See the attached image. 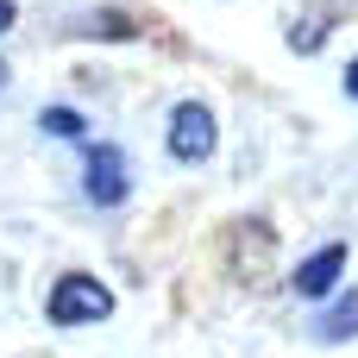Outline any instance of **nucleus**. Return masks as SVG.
Masks as SVG:
<instances>
[{
	"instance_id": "nucleus-4",
	"label": "nucleus",
	"mask_w": 358,
	"mask_h": 358,
	"mask_svg": "<svg viewBox=\"0 0 358 358\" xmlns=\"http://www.w3.org/2000/svg\"><path fill=\"white\" fill-rule=\"evenodd\" d=\"M340 277H346V239H334V245L308 252V258L289 271V289H296L302 302H327V296L340 289Z\"/></svg>"
},
{
	"instance_id": "nucleus-1",
	"label": "nucleus",
	"mask_w": 358,
	"mask_h": 358,
	"mask_svg": "<svg viewBox=\"0 0 358 358\" xmlns=\"http://www.w3.org/2000/svg\"><path fill=\"white\" fill-rule=\"evenodd\" d=\"M44 315H50V327H94L113 315V289L88 271H63L44 296Z\"/></svg>"
},
{
	"instance_id": "nucleus-3",
	"label": "nucleus",
	"mask_w": 358,
	"mask_h": 358,
	"mask_svg": "<svg viewBox=\"0 0 358 358\" xmlns=\"http://www.w3.org/2000/svg\"><path fill=\"white\" fill-rule=\"evenodd\" d=\"M82 195L94 208H120L132 195V170H126V151L120 145H88L82 151Z\"/></svg>"
},
{
	"instance_id": "nucleus-2",
	"label": "nucleus",
	"mask_w": 358,
	"mask_h": 358,
	"mask_svg": "<svg viewBox=\"0 0 358 358\" xmlns=\"http://www.w3.org/2000/svg\"><path fill=\"white\" fill-rule=\"evenodd\" d=\"M214 145H220V120H214V107H208V101H182V107L170 113L164 151H170L176 164H208Z\"/></svg>"
},
{
	"instance_id": "nucleus-7",
	"label": "nucleus",
	"mask_w": 358,
	"mask_h": 358,
	"mask_svg": "<svg viewBox=\"0 0 358 358\" xmlns=\"http://www.w3.org/2000/svg\"><path fill=\"white\" fill-rule=\"evenodd\" d=\"M38 126H44L50 138H88V120H82L76 107H44V113H38Z\"/></svg>"
},
{
	"instance_id": "nucleus-9",
	"label": "nucleus",
	"mask_w": 358,
	"mask_h": 358,
	"mask_svg": "<svg viewBox=\"0 0 358 358\" xmlns=\"http://www.w3.org/2000/svg\"><path fill=\"white\" fill-rule=\"evenodd\" d=\"M346 94H352V101H358V57H352V63H346Z\"/></svg>"
},
{
	"instance_id": "nucleus-6",
	"label": "nucleus",
	"mask_w": 358,
	"mask_h": 358,
	"mask_svg": "<svg viewBox=\"0 0 358 358\" xmlns=\"http://www.w3.org/2000/svg\"><path fill=\"white\" fill-rule=\"evenodd\" d=\"M76 31H82V38H132V31H138V19H126V13H113V6H101L94 19H76Z\"/></svg>"
},
{
	"instance_id": "nucleus-5",
	"label": "nucleus",
	"mask_w": 358,
	"mask_h": 358,
	"mask_svg": "<svg viewBox=\"0 0 358 358\" xmlns=\"http://www.w3.org/2000/svg\"><path fill=\"white\" fill-rule=\"evenodd\" d=\"M315 334H321L327 346H334V340H352V334H358V289H346V296L315 321Z\"/></svg>"
},
{
	"instance_id": "nucleus-8",
	"label": "nucleus",
	"mask_w": 358,
	"mask_h": 358,
	"mask_svg": "<svg viewBox=\"0 0 358 358\" xmlns=\"http://www.w3.org/2000/svg\"><path fill=\"white\" fill-rule=\"evenodd\" d=\"M13 19H19V6H13V0H0V31H13Z\"/></svg>"
}]
</instances>
